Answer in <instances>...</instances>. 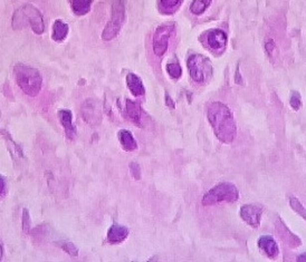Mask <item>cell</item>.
Instances as JSON below:
<instances>
[{"mask_svg": "<svg viewBox=\"0 0 306 262\" xmlns=\"http://www.w3.org/2000/svg\"><path fill=\"white\" fill-rule=\"evenodd\" d=\"M207 115L217 139L222 143H231L236 136L237 128L230 109L225 104L214 102L209 105Z\"/></svg>", "mask_w": 306, "mask_h": 262, "instance_id": "cell-1", "label": "cell"}, {"mask_svg": "<svg viewBox=\"0 0 306 262\" xmlns=\"http://www.w3.org/2000/svg\"><path fill=\"white\" fill-rule=\"evenodd\" d=\"M15 77L18 86L26 95L35 97L42 89L43 78L40 73L35 68L19 64L15 67Z\"/></svg>", "mask_w": 306, "mask_h": 262, "instance_id": "cell-2", "label": "cell"}, {"mask_svg": "<svg viewBox=\"0 0 306 262\" xmlns=\"http://www.w3.org/2000/svg\"><path fill=\"white\" fill-rule=\"evenodd\" d=\"M25 25H30L31 29L37 35H42L45 30L42 13L31 4H26L22 8L18 9L12 18V27L15 29L21 28Z\"/></svg>", "mask_w": 306, "mask_h": 262, "instance_id": "cell-3", "label": "cell"}, {"mask_svg": "<svg viewBox=\"0 0 306 262\" xmlns=\"http://www.w3.org/2000/svg\"><path fill=\"white\" fill-rule=\"evenodd\" d=\"M239 199V192L237 187L231 183L223 182L213 186L211 190L205 193L203 204L204 205H212L220 202H228V203H234Z\"/></svg>", "mask_w": 306, "mask_h": 262, "instance_id": "cell-4", "label": "cell"}, {"mask_svg": "<svg viewBox=\"0 0 306 262\" xmlns=\"http://www.w3.org/2000/svg\"><path fill=\"white\" fill-rule=\"evenodd\" d=\"M188 70L189 74L198 84H204L207 82L212 73V67L210 61L208 58H205L203 55L194 54L188 58Z\"/></svg>", "mask_w": 306, "mask_h": 262, "instance_id": "cell-5", "label": "cell"}, {"mask_svg": "<svg viewBox=\"0 0 306 262\" xmlns=\"http://www.w3.org/2000/svg\"><path fill=\"white\" fill-rule=\"evenodd\" d=\"M125 18V8L122 0H115L112 6V19L107 22L102 34L104 40H112L120 33Z\"/></svg>", "mask_w": 306, "mask_h": 262, "instance_id": "cell-6", "label": "cell"}, {"mask_svg": "<svg viewBox=\"0 0 306 262\" xmlns=\"http://www.w3.org/2000/svg\"><path fill=\"white\" fill-rule=\"evenodd\" d=\"M172 25H161L155 30L153 36V52L157 56L161 57L166 54L169 45V39L173 34Z\"/></svg>", "mask_w": 306, "mask_h": 262, "instance_id": "cell-7", "label": "cell"}, {"mask_svg": "<svg viewBox=\"0 0 306 262\" xmlns=\"http://www.w3.org/2000/svg\"><path fill=\"white\" fill-rule=\"evenodd\" d=\"M82 114H83L85 121L91 125H98L102 121L100 105L94 99H88L82 105Z\"/></svg>", "mask_w": 306, "mask_h": 262, "instance_id": "cell-8", "label": "cell"}, {"mask_svg": "<svg viewBox=\"0 0 306 262\" xmlns=\"http://www.w3.org/2000/svg\"><path fill=\"white\" fill-rule=\"evenodd\" d=\"M263 210L257 205L253 204H246L241 206L239 214L240 218L248 225L253 228H258L260 224V218H262Z\"/></svg>", "mask_w": 306, "mask_h": 262, "instance_id": "cell-9", "label": "cell"}, {"mask_svg": "<svg viewBox=\"0 0 306 262\" xmlns=\"http://www.w3.org/2000/svg\"><path fill=\"white\" fill-rule=\"evenodd\" d=\"M205 39H207L208 47L212 50H216V52H221L226 47L227 35L221 29L209 30L207 36H205Z\"/></svg>", "mask_w": 306, "mask_h": 262, "instance_id": "cell-10", "label": "cell"}, {"mask_svg": "<svg viewBox=\"0 0 306 262\" xmlns=\"http://www.w3.org/2000/svg\"><path fill=\"white\" fill-rule=\"evenodd\" d=\"M129 229L124 227V225L114 223L111 225V228L108 229L107 241L112 243V245H118V243H122L129 237Z\"/></svg>", "mask_w": 306, "mask_h": 262, "instance_id": "cell-11", "label": "cell"}, {"mask_svg": "<svg viewBox=\"0 0 306 262\" xmlns=\"http://www.w3.org/2000/svg\"><path fill=\"white\" fill-rule=\"evenodd\" d=\"M58 117L63 125L64 131H65L66 136L73 141L76 137V128L74 124H73L72 112L68 111V109H62V111L58 112Z\"/></svg>", "mask_w": 306, "mask_h": 262, "instance_id": "cell-12", "label": "cell"}, {"mask_svg": "<svg viewBox=\"0 0 306 262\" xmlns=\"http://www.w3.org/2000/svg\"><path fill=\"white\" fill-rule=\"evenodd\" d=\"M258 247L267 255V257L272 259L276 258L278 256V252H280L276 241L269 236H264L262 238H259Z\"/></svg>", "mask_w": 306, "mask_h": 262, "instance_id": "cell-13", "label": "cell"}, {"mask_svg": "<svg viewBox=\"0 0 306 262\" xmlns=\"http://www.w3.org/2000/svg\"><path fill=\"white\" fill-rule=\"evenodd\" d=\"M126 85L129 87L132 95L135 97L142 96L145 94V88L143 86V83L141 81L139 76H136L133 73H129L126 76Z\"/></svg>", "mask_w": 306, "mask_h": 262, "instance_id": "cell-14", "label": "cell"}, {"mask_svg": "<svg viewBox=\"0 0 306 262\" xmlns=\"http://www.w3.org/2000/svg\"><path fill=\"white\" fill-rule=\"evenodd\" d=\"M118 141H120L122 148L127 152L135 151L138 149V143H136V141L134 140L130 131L122 130L118 132Z\"/></svg>", "mask_w": 306, "mask_h": 262, "instance_id": "cell-15", "label": "cell"}, {"mask_svg": "<svg viewBox=\"0 0 306 262\" xmlns=\"http://www.w3.org/2000/svg\"><path fill=\"white\" fill-rule=\"evenodd\" d=\"M125 109L127 116L132 122L135 123L136 125L141 126V107L139 103H135L131 99H126L125 102Z\"/></svg>", "mask_w": 306, "mask_h": 262, "instance_id": "cell-16", "label": "cell"}, {"mask_svg": "<svg viewBox=\"0 0 306 262\" xmlns=\"http://www.w3.org/2000/svg\"><path fill=\"white\" fill-rule=\"evenodd\" d=\"M92 2L93 0H71L73 11L79 16L86 15L90 11Z\"/></svg>", "mask_w": 306, "mask_h": 262, "instance_id": "cell-17", "label": "cell"}, {"mask_svg": "<svg viewBox=\"0 0 306 262\" xmlns=\"http://www.w3.org/2000/svg\"><path fill=\"white\" fill-rule=\"evenodd\" d=\"M68 34V26L62 20H56L53 27V39L55 41H62L66 38Z\"/></svg>", "mask_w": 306, "mask_h": 262, "instance_id": "cell-18", "label": "cell"}, {"mask_svg": "<svg viewBox=\"0 0 306 262\" xmlns=\"http://www.w3.org/2000/svg\"><path fill=\"white\" fill-rule=\"evenodd\" d=\"M210 3H211V0H194L190 6V10L195 15H202Z\"/></svg>", "mask_w": 306, "mask_h": 262, "instance_id": "cell-19", "label": "cell"}, {"mask_svg": "<svg viewBox=\"0 0 306 262\" xmlns=\"http://www.w3.org/2000/svg\"><path fill=\"white\" fill-rule=\"evenodd\" d=\"M57 247L61 248L62 250L67 252L71 257H77L79 256V249H77L76 246H74V243H72L70 241H61L57 243Z\"/></svg>", "mask_w": 306, "mask_h": 262, "instance_id": "cell-20", "label": "cell"}, {"mask_svg": "<svg viewBox=\"0 0 306 262\" xmlns=\"http://www.w3.org/2000/svg\"><path fill=\"white\" fill-rule=\"evenodd\" d=\"M167 72L173 80H179L182 75L181 66L178 63H169L167 65Z\"/></svg>", "mask_w": 306, "mask_h": 262, "instance_id": "cell-21", "label": "cell"}, {"mask_svg": "<svg viewBox=\"0 0 306 262\" xmlns=\"http://www.w3.org/2000/svg\"><path fill=\"white\" fill-rule=\"evenodd\" d=\"M180 2L181 0H160V7L164 12L170 13L179 6Z\"/></svg>", "mask_w": 306, "mask_h": 262, "instance_id": "cell-22", "label": "cell"}, {"mask_svg": "<svg viewBox=\"0 0 306 262\" xmlns=\"http://www.w3.org/2000/svg\"><path fill=\"white\" fill-rule=\"evenodd\" d=\"M290 203H291V206L293 208L295 212H298L301 215V217H303L306 220V210H305L304 206L302 205V203H301V202L294 196H292L290 199Z\"/></svg>", "mask_w": 306, "mask_h": 262, "instance_id": "cell-23", "label": "cell"}, {"mask_svg": "<svg viewBox=\"0 0 306 262\" xmlns=\"http://www.w3.org/2000/svg\"><path fill=\"white\" fill-rule=\"evenodd\" d=\"M30 223H31V220H30V215H29L28 210L24 209V210H22V230H24L25 233L29 232Z\"/></svg>", "mask_w": 306, "mask_h": 262, "instance_id": "cell-24", "label": "cell"}, {"mask_svg": "<svg viewBox=\"0 0 306 262\" xmlns=\"http://www.w3.org/2000/svg\"><path fill=\"white\" fill-rule=\"evenodd\" d=\"M290 104L294 109H299L301 106H302V99H301L300 93H298V91H293V93H292Z\"/></svg>", "mask_w": 306, "mask_h": 262, "instance_id": "cell-25", "label": "cell"}, {"mask_svg": "<svg viewBox=\"0 0 306 262\" xmlns=\"http://www.w3.org/2000/svg\"><path fill=\"white\" fill-rule=\"evenodd\" d=\"M130 172H131V175L133 176L135 180H141V169L138 163L132 162L130 164Z\"/></svg>", "mask_w": 306, "mask_h": 262, "instance_id": "cell-26", "label": "cell"}, {"mask_svg": "<svg viewBox=\"0 0 306 262\" xmlns=\"http://www.w3.org/2000/svg\"><path fill=\"white\" fill-rule=\"evenodd\" d=\"M0 186H1V197H4L7 194V180L2 175L0 177Z\"/></svg>", "mask_w": 306, "mask_h": 262, "instance_id": "cell-27", "label": "cell"}, {"mask_svg": "<svg viewBox=\"0 0 306 262\" xmlns=\"http://www.w3.org/2000/svg\"><path fill=\"white\" fill-rule=\"evenodd\" d=\"M275 48V44H274V41L273 40H268L267 43H266V49H267V52L271 54L272 52H273V49Z\"/></svg>", "mask_w": 306, "mask_h": 262, "instance_id": "cell-28", "label": "cell"}, {"mask_svg": "<svg viewBox=\"0 0 306 262\" xmlns=\"http://www.w3.org/2000/svg\"><path fill=\"white\" fill-rule=\"evenodd\" d=\"M166 102H167L168 107L175 108V103H173V100L170 98V96H169L168 94H166Z\"/></svg>", "mask_w": 306, "mask_h": 262, "instance_id": "cell-29", "label": "cell"}, {"mask_svg": "<svg viewBox=\"0 0 306 262\" xmlns=\"http://www.w3.org/2000/svg\"><path fill=\"white\" fill-rule=\"evenodd\" d=\"M235 81H236L237 83H239V84H240L241 77H240V75H239V66L237 67V72H236V77H235Z\"/></svg>", "mask_w": 306, "mask_h": 262, "instance_id": "cell-30", "label": "cell"}, {"mask_svg": "<svg viewBox=\"0 0 306 262\" xmlns=\"http://www.w3.org/2000/svg\"><path fill=\"white\" fill-rule=\"evenodd\" d=\"M298 261H301V262H305L306 261V254H303L301 255L299 258H298Z\"/></svg>", "mask_w": 306, "mask_h": 262, "instance_id": "cell-31", "label": "cell"}]
</instances>
